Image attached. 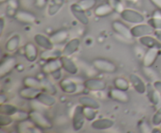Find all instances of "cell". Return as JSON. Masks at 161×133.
Returning <instances> with one entry per match:
<instances>
[{"label": "cell", "mask_w": 161, "mask_h": 133, "mask_svg": "<svg viewBox=\"0 0 161 133\" xmlns=\"http://www.w3.org/2000/svg\"><path fill=\"white\" fill-rule=\"evenodd\" d=\"M29 120L42 131L50 130L53 128V123L51 120L39 110H31L29 112Z\"/></svg>", "instance_id": "1"}, {"label": "cell", "mask_w": 161, "mask_h": 133, "mask_svg": "<svg viewBox=\"0 0 161 133\" xmlns=\"http://www.w3.org/2000/svg\"><path fill=\"white\" fill-rule=\"evenodd\" d=\"M119 15L124 21L134 24L143 23L145 20V17L141 13L132 9H124Z\"/></svg>", "instance_id": "2"}, {"label": "cell", "mask_w": 161, "mask_h": 133, "mask_svg": "<svg viewBox=\"0 0 161 133\" xmlns=\"http://www.w3.org/2000/svg\"><path fill=\"white\" fill-rule=\"evenodd\" d=\"M93 65L94 68L102 73L112 74L117 70L116 64L112 61L106 59H95L93 60Z\"/></svg>", "instance_id": "3"}, {"label": "cell", "mask_w": 161, "mask_h": 133, "mask_svg": "<svg viewBox=\"0 0 161 133\" xmlns=\"http://www.w3.org/2000/svg\"><path fill=\"white\" fill-rule=\"evenodd\" d=\"M154 31H155V29L148 23H138V24H135V26L130 28V31H131L133 38H139L146 35H150V34H153Z\"/></svg>", "instance_id": "4"}, {"label": "cell", "mask_w": 161, "mask_h": 133, "mask_svg": "<svg viewBox=\"0 0 161 133\" xmlns=\"http://www.w3.org/2000/svg\"><path fill=\"white\" fill-rule=\"evenodd\" d=\"M17 66V59L14 56H9L3 59L0 65V78L3 79L5 77L11 73Z\"/></svg>", "instance_id": "5"}, {"label": "cell", "mask_w": 161, "mask_h": 133, "mask_svg": "<svg viewBox=\"0 0 161 133\" xmlns=\"http://www.w3.org/2000/svg\"><path fill=\"white\" fill-rule=\"evenodd\" d=\"M85 116L83 114V106L78 105L75 107L73 115H72V126L75 131H80L82 129L85 123Z\"/></svg>", "instance_id": "6"}, {"label": "cell", "mask_w": 161, "mask_h": 133, "mask_svg": "<svg viewBox=\"0 0 161 133\" xmlns=\"http://www.w3.org/2000/svg\"><path fill=\"white\" fill-rule=\"evenodd\" d=\"M112 28L116 34L124 38L125 39L130 40L131 38H133L130 28H129L124 22L120 21V20H115L112 23Z\"/></svg>", "instance_id": "7"}, {"label": "cell", "mask_w": 161, "mask_h": 133, "mask_svg": "<svg viewBox=\"0 0 161 133\" xmlns=\"http://www.w3.org/2000/svg\"><path fill=\"white\" fill-rule=\"evenodd\" d=\"M70 10L72 12L73 17L78 20L80 23H81L83 25H87L89 23L90 20L86 14V11L82 9L78 3H73L71 5Z\"/></svg>", "instance_id": "8"}, {"label": "cell", "mask_w": 161, "mask_h": 133, "mask_svg": "<svg viewBox=\"0 0 161 133\" xmlns=\"http://www.w3.org/2000/svg\"><path fill=\"white\" fill-rule=\"evenodd\" d=\"M85 89L93 92H101L106 89V82L99 78H89L83 82Z\"/></svg>", "instance_id": "9"}, {"label": "cell", "mask_w": 161, "mask_h": 133, "mask_svg": "<svg viewBox=\"0 0 161 133\" xmlns=\"http://www.w3.org/2000/svg\"><path fill=\"white\" fill-rule=\"evenodd\" d=\"M14 18L20 23L24 24H33L36 21V17L32 13L27 10H17L16 13Z\"/></svg>", "instance_id": "10"}, {"label": "cell", "mask_w": 161, "mask_h": 133, "mask_svg": "<svg viewBox=\"0 0 161 133\" xmlns=\"http://www.w3.org/2000/svg\"><path fill=\"white\" fill-rule=\"evenodd\" d=\"M146 94L149 102L156 107L161 106V94L154 88L153 84L149 83L146 89Z\"/></svg>", "instance_id": "11"}, {"label": "cell", "mask_w": 161, "mask_h": 133, "mask_svg": "<svg viewBox=\"0 0 161 133\" xmlns=\"http://www.w3.org/2000/svg\"><path fill=\"white\" fill-rule=\"evenodd\" d=\"M159 55H160V49H148V50L143 56L142 64L144 67H152L155 64Z\"/></svg>", "instance_id": "12"}, {"label": "cell", "mask_w": 161, "mask_h": 133, "mask_svg": "<svg viewBox=\"0 0 161 133\" xmlns=\"http://www.w3.org/2000/svg\"><path fill=\"white\" fill-rule=\"evenodd\" d=\"M62 69V64L61 59H52V60L47 61V63L42 65V72L44 74H53L58 70Z\"/></svg>", "instance_id": "13"}, {"label": "cell", "mask_w": 161, "mask_h": 133, "mask_svg": "<svg viewBox=\"0 0 161 133\" xmlns=\"http://www.w3.org/2000/svg\"><path fill=\"white\" fill-rule=\"evenodd\" d=\"M59 87L63 92L66 94H74L78 91L79 85L71 78H63L60 81Z\"/></svg>", "instance_id": "14"}, {"label": "cell", "mask_w": 161, "mask_h": 133, "mask_svg": "<svg viewBox=\"0 0 161 133\" xmlns=\"http://www.w3.org/2000/svg\"><path fill=\"white\" fill-rule=\"evenodd\" d=\"M108 97L111 100L121 103H127L130 100V96L126 91L120 90L116 88L110 89L108 92Z\"/></svg>", "instance_id": "15"}, {"label": "cell", "mask_w": 161, "mask_h": 133, "mask_svg": "<svg viewBox=\"0 0 161 133\" xmlns=\"http://www.w3.org/2000/svg\"><path fill=\"white\" fill-rule=\"evenodd\" d=\"M42 92L40 88H33V87H25L19 91V95L22 99L28 100H36L38 95Z\"/></svg>", "instance_id": "16"}, {"label": "cell", "mask_w": 161, "mask_h": 133, "mask_svg": "<svg viewBox=\"0 0 161 133\" xmlns=\"http://www.w3.org/2000/svg\"><path fill=\"white\" fill-rule=\"evenodd\" d=\"M130 81L133 88L138 93H146V89H147V84H146L144 81L138 75L135 74H131L130 75Z\"/></svg>", "instance_id": "17"}, {"label": "cell", "mask_w": 161, "mask_h": 133, "mask_svg": "<svg viewBox=\"0 0 161 133\" xmlns=\"http://www.w3.org/2000/svg\"><path fill=\"white\" fill-rule=\"evenodd\" d=\"M80 45V40L78 38H74L66 43L62 49V56H70L79 49Z\"/></svg>", "instance_id": "18"}, {"label": "cell", "mask_w": 161, "mask_h": 133, "mask_svg": "<svg viewBox=\"0 0 161 133\" xmlns=\"http://www.w3.org/2000/svg\"><path fill=\"white\" fill-rule=\"evenodd\" d=\"M60 59H61V64H62V69L64 71L69 73V74H76L78 72V67L73 62V60L69 58V56H62Z\"/></svg>", "instance_id": "19"}, {"label": "cell", "mask_w": 161, "mask_h": 133, "mask_svg": "<svg viewBox=\"0 0 161 133\" xmlns=\"http://www.w3.org/2000/svg\"><path fill=\"white\" fill-rule=\"evenodd\" d=\"M17 131L21 133H35L41 132L42 130L36 126L31 120H24V121L18 122L17 125Z\"/></svg>", "instance_id": "20"}, {"label": "cell", "mask_w": 161, "mask_h": 133, "mask_svg": "<svg viewBox=\"0 0 161 133\" xmlns=\"http://www.w3.org/2000/svg\"><path fill=\"white\" fill-rule=\"evenodd\" d=\"M24 54L27 60L34 62L38 57V49L36 45L32 42H28L24 47Z\"/></svg>", "instance_id": "21"}, {"label": "cell", "mask_w": 161, "mask_h": 133, "mask_svg": "<svg viewBox=\"0 0 161 133\" xmlns=\"http://www.w3.org/2000/svg\"><path fill=\"white\" fill-rule=\"evenodd\" d=\"M114 125V121L109 118L95 119L91 123V128L95 130L109 129Z\"/></svg>", "instance_id": "22"}, {"label": "cell", "mask_w": 161, "mask_h": 133, "mask_svg": "<svg viewBox=\"0 0 161 133\" xmlns=\"http://www.w3.org/2000/svg\"><path fill=\"white\" fill-rule=\"evenodd\" d=\"M140 43L148 49L156 48L161 49V42L156 37H153L150 35H146L138 38Z\"/></svg>", "instance_id": "23"}, {"label": "cell", "mask_w": 161, "mask_h": 133, "mask_svg": "<svg viewBox=\"0 0 161 133\" xmlns=\"http://www.w3.org/2000/svg\"><path fill=\"white\" fill-rule=\"evenodd\" d=\"M61 56H62V50L53 48L50 49H44L39 55V58L46 61L59 59Z\"/></svg>", "instance_id": "24"}, {"label": "cell", "mask_w": 161, "mask_h": 133, "mask_svg": "<svg viewBox=\"0 0 161 133\" xmlns=\"http://www.w3.org/2000/svg\"><path fill=\"white\" fill-rule=\"evenodd\" d=\"M34 42L36 45L43 49H50L53 48V44L50 41V37H47L44 34H36L34 36Z\"/></svg>", "instance_id": "25"}, {"label": "cell", "mask_w": 161, "mask_h": 133, "mask_svg": "<svg viewBox=\"0 0 161 133\" xmlns=\"http://www.w3.org/2000/svg\"><path fill=\"white\" fill-rule=\"evenodd\" d=\"M69 34L66 30H59L50 36V39L53 45H61L69 38Z\"/></svg>", "instance_id": "26"}, {"label": "cell", "mask_w": 161, "mask_h": 133, "mask_svg": "<svg viewBox=\"0 0 161 133\" xmlns=\"http://www.w3.org/2000/svg\"><path fill=\"white\" fill-rule=\"evenodd\" d=\"M40 89H42V92H47L51 95H55L58 93V89H57L56 86L53 84V83L51 81L48 79L47 78H40Z\"/></svg>", "instance_id": "27"}, {"label": "cell", "mask_w": 161, "mask_h": 133, "mask_svg": "<svg viewBox=\"0 0 161 133\" xmlns=\"http://www.w3.org/2000/svg\"><path fill=\"white\" fill-rule=\"evenodd\" d=\"M65 0H50L47 7V13L50 17L56 15L63 7Z\"/></svg>", "instance_id": "28"}, {"label": "cell", "mask_w": 161, "mask_h": 133, "mask_svg": "<svg viewBox=\"0 0 161 133\" xmlns=\"http://www.w3.org/2000/svg\"><path fill=\"white\" fill-rule=\"evenodd\" d=\"M114 12L113 8L109 6L108 3H103V4L98 5L94 9V15L98 17H105L109 16Z\"/></svg>", "instance_id": "29"}, {"label": "cell", "mask_w": 161, "mask_h": 133, "mask_svg": "<svg viewBox=\"0 0 161 133\" xmlns=\"http://www.w3.org/2000/svg\"><path fill=\"white\" fill-rule=\"evenodd\" d=\"M36 100L39 102H40L42 105H44L45 106H53V105L56 103V99L53 96V95H51L50 93H47V92H42L38 97L36 98Z\"/></svg>", "instance_id": "30"}, {"label": "cell", "mask_w": 161, "mask_h": 133, "mask_svg": "<svg viewBox=\"0 0 161 133\" xmlns=\"http://www.w3.org/2000/svg\"><path fill=\"white\" fill-rule=\"evenodd\" d=\"M79 103L83 106H87V107L94 108L97 110L100 108V103L97 100L94 99L93 97L88 96V95H82L79 98Z\"/></svg>", "instance_id": "31"}, {"label": "cell", "mask_w": 161, "mask_h": 133, "mask_svg": "<svg viewBox=\"0 0 161 133\" xmlns=\"http://www.w3.org/2000/svg\"><path fill=\"white\" fill-rule=\"evenodd\" d=\"M20 42V37L19 34H15L8 39L5 45V49L9 53H13L18 49Z\"/></svg>", "instance_id": "32"}, {"label": "cell", "mask_w": 161, "mask_h": 133, "mask_svg": "<svg viewBox=\"0 0 161 133\" xmlns=\"http://www.w3.org/2000/svg\"><path fill=\"white\" fill-rule=\"evenodd\" d=\"M113 84L116 89L126 91V92L130 88V83L128 82L127 80H126V78H122V77H118V78H115L114 81H113Z\"/></svg>", "instance_id": "33"}, {"label": "cell", "mask_w": 161, "mask_h": 133, "mask_svg": "<svg viewBox=\"0 0 161 133\" xmlns=\"http://www.w3.org/2000/svg\"><path fill=\"white\" fill-rule=\"evenodd\" d=\"M23 84L25 87L40 88V79L35 78V77L27 76L24 78Z\"/></svg>", "instance_id": "34"}, {"label": "cell", "mask_w": 161, "mask_h": 133, "mask_svg": "<svg viewBox=\"0 0 161 133\" xmlns=\"http://www.w3.org/2000/svg\"><path fill=\"white\" fill-rule=\"evenodd\" d=\"M18 110L17 107L14 105L9 104V103H3L0 104V112L3 114H6V115H13L15 112Z\"/></svg>", "instance_id": "35"}, {"label": "cell", "mask_w": 161, "mask_h": 133, "mask_svg": "<svg viewBox=\"0 0 161 133\" xmlns=\"http://www.w3.org/2000/svg\"><path fill=\"white\" fill-rule=\"evenodd\" d=\"M11 117H12L14 121L21 122L29 119V113H27L25 111L18 109V110L14 113L13 115H11Z\"/></svg>", "instance_id": "36"}, {"label": "cell", "mask_w": 161, "mask_h": 133, "mask_svg": "<svg viewBox=\"0 0 161 133\" xmlns=\"http://www.w3.org/2000/svg\"><path fill=\"white\" fill-rule=\"evenodd\" d=\"M83 111L86 120H89V121H93L94 120H95L96 117H97V110L95 109L87 107V106H83Z\"/></svg>", "instance_id": "37"}, {"label": "cell", "mask_w": 161, "mask_h": 133, "mask_svg": "<svg viewBox=\"0 0 161 133\" xmlns=\"http://www.w3.org/2000/svg\"><path fill=\"white\" fill-rule=\"evenodd\" d=\"M107 3L109 4V6L113 8L114 12L118 13L119 14L125 9L121 0H107Z\"/></svg>", "instance_id": "38"}, {"label": "cell", "mask_w": 161, "mask_h": 133, "mask_svg": "<svg viewBox=\"0 0 161 133\" xmlns=\"http://www.w3.org/2000/svg\"><path fill=\"white\" fill-rule=\"evenodd\" d=\"M77 3L80 5L82 9H84L85 11H88L96 6L97 0H80Z\"/></svg>", "instance_id": "39"}, {"label": "cell", "mask_w": 161, "mask_h": 133, "mask_svg": "<svg viewBox=\"0 0 161 133\" xmlns=\"http://www.w3.org/2000/svg\"><path fill=\"white\" fill-rule=\"evenodd\" d=\"M148 23L155 30L161 29V17H153L148 20Z\"/></svg>", "instance_id": "40"}, {"label": "cell", "mask_w": 161, "mask_h": 133, "mask_svg": "<svg viewBox=\"0 0 161 133\" xmlns=\"http://www.w3.org/2000/svg\"><path fill=\"white\" fill-rule=\"evenodd\" d=\"M13 121H14V120H13L11 116L3 114H1V115H0V125L2 127L8 126L11 123H13Z\"/></svg>", "instance_id": "41"}, {"label": "cell", "mask_w": 161, "mask_h": 133, "mask_svg": "<svg viewBox=\"0 0 161 133\" xmlns=\"http://www.w3.org/2000/svg\"><path fill=\"white\" fill-rule=\"evenodd\" d=\"M152 124L154 126H159L161 125V106L157 108V110L153 116Z\"/></svg>", "instance_id": "42"}, {"label": "cell", "mask_w": 161, "mask_h": 133, "mask_svg": "<svg viewBox=\"0 0 161 133\" xmlns=\"http://www.w3.org/2000/svg\"><path fill=\"white\" fill-rule=\"evenodd\" d=\"M49 0H36L35 4H36V7L39 8V9H42L45 7L48 3Z\"/></svg>", "instance_id": "43"}, {"label": "cell", "mask_w": 161, "mask_h": 133, "mask_svg": "<svg viewBox=\"0 0 161 133\" xmlns=\"http://www.w3.org/2000/svg\"><path fill=\"white\" fill-rule=\"evenodd\" d=\"M139 128L141 131H142V132H149L151 131L150 127H149V125L146 122L141 123V125H139Z\"/></svg>", "instance_id": "44"}, {"label": "cell", "mask_w": 161, "mask_h": 133, "mask_svg": "<svg viewBox=\"0 0 161 133\" xmlns=\"http://www.w3.org/2000/svg\"><path fill=\"white\" fill-rule=\"evenodd\" d=\"M154 88L158 91L161 94V81H159V80H156V81H153V83Z\"/></svg>", "instance_id": "45"}, {"label": "cell", "mask_w": 161, "mask_h": 133, "mask_svg": "<svg viewBox=\"0 0 161 133\" xmlns=\"http://www.w3.org/2000/svg\"><path fill=\"white\" fill-rule=\"evenodd\" d=\"M149 1H150V3H152L153 6H155L157 9L161 10V0H149Z\"/></svg>", "instance_id": "46"}, {"label": "cell", "mask_w": 161, "mask_h": 133, "mask_svg": "<svg viewBox=\"0 0 161 133\" xmlns=\"http://www.w3.org/2000/svg\"><path fill=\"white\" fill-rule=\"evenodd\" d=\"M153 34H154V35H155V37L157 38L161 42V29L160 30H155Z\"/></svg>", "instance_id": "47"}, {"label": "cell", "mask_w": 161, "mask_h": 133, "mask_svg": "<svg viewBox=\"0 0 161 133\" xmlns=\"http://www.w3.org/2000/svg\"><path fill=\"white\" fill-rule=\"evenodd\" d=\"M6 101H7V96H6V95H5V94L2 93L1 95H0V104H3V103H6Z\"/></svg>", "instance_id": "48"}, {"label": "cell", "mask_w": 161, "mask_h": 133, "mask_svg": "<svg viewBox=\"0 0 161 133\" xmlns=\"http://www.w3.org/2000/svg\"><path fill=\"white\" fill-rule=\"evenodd\" d=\"M51 75L53 77V78H54L55 80L60 79V78H61V70H58V71H56L55 73H53V74Z\"/></svg>", "instance_id": "49"}, {"label": "cell", "mask_w": 161, "mask_h": 133, "mask_svg": "<svg viewBox=\"0 0 161 133\" xmlns=\"http://www.w3.org/2000/svg\"><path fill=\"white\" fill-rule=\"evenodd\" d=\"M0 23H1V34H3V30H4V24H5L4 18H3V17H2V18H1V20H0Z\"/></svg>", "instance_id": "50"}, {"label": "cell", "mask_w": 161, "mask_h": 133, "mask_svg": "<svg viewBox=\"0 0 161 133\" xmlns=\"http://www.w3.org/2000/svg\"><path fill=\"white\" fill-rule=\"evenodd\" d=\"M9 1H11V0H0V3H1V4H3V3H9Z\"/></svg>", "instance_id": "51"}, {"label": "cell", "mask_w": 161, "mask_h": 133, "mask_svg": "<svg viewBox=\"0 0 161 133\" xmlns=\"http://www.w3.org/2000/svg\"><path fill=\"white\" fill-rule=\"evenodd\" d=\"M125 1H130V0H125Z\"/></svg>", "instance_id": "52"}]
</instances>
